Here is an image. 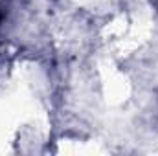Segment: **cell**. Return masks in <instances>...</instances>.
<instances>
[{
    "instance_id": "cell-1",
    "label": "cell",
    "mask_w": 158,
    "mask_h": 156,
    "mask_svg": "<svg viewBox=\"0 0 158 156\" xmlns=\"http://www.w3.org/2000/svg\"><path fill=\"white\" fill-rule=\"evenodd\" d=\"M155 117H156V121H158V103H156V114H155Z\"/></svg>"
}]
</instances>
